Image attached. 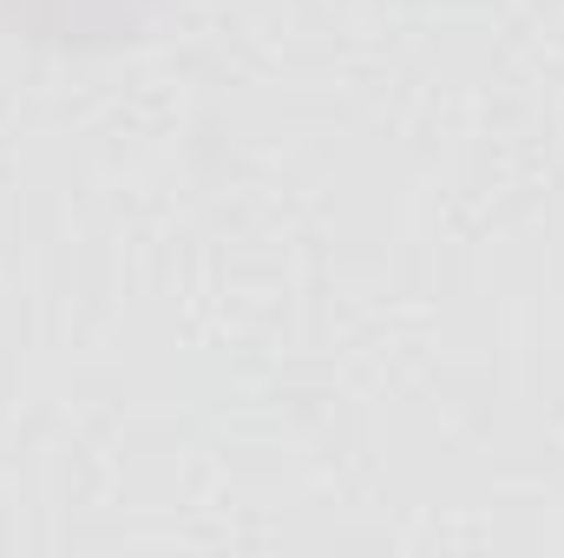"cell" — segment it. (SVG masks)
Wrapping results in <instances>:
<instances>
[{
  "mask_svg": "<svg viewBox=\"0 0 564 558\" xmlns=\"http://www.w3.org/2000/svg\"><path fill=\"white\" fill-rule=\"evenodd\" d=\"M164 0H0V20L40 46H119Z\"/></svg>",
  "mask_w": 564,
  "mask_h": 558,
  "instance_id": "1",
  "label": "cell"
}]
</instances>
